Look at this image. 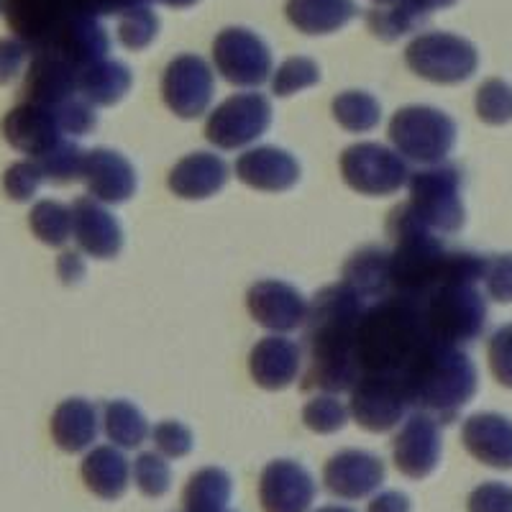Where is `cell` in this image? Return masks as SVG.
<instances>
[{
  "mask_svg": "<svg viewBox=\"0 0 512 512\" xmlns=\"http://www.w3.org/2000/svg\"><path fill=\"white\" fill-rule=\"evenodd\" d=\"M369 303L346 282L318 292L308 313L310 367L303 390L346 392L354 390L361 369L356 359V331Z\"/></svg>",
  "mask_w": 512,
  "mask_h": 512,
  "instance_id": "6da1fadb",
  "label": "cell"
},
{
  "mask_svg": "<svg viewBox=\"0 0 512 512\" xmlns=\"http://www.w3.org/2000/svg\"><path fill=\"white\" fill-rule=\"evenodd\" d=\"M436 341L425 323L423 305L387 295L369 305L356 331V359L361 374L400 379L425 346Z\"/></svg>",
  "mask_w": 512,
  "mask_h": 512,
  "instance_id": "7a4b0ae2",
  "label": "cell"
},
{
  "mask_svg": "<svg viewBox=\"0 0 512 512\" xmlns=\"http://www.w3.org/2000/svg\"><path fill=\"white\" fill-rule=\"evenodd\" d=\"M400 382L408 405L441 423H451L477 392V369L459 346L431 341L405 369Z\"/></svg>",
  "mask_w": 512,
  "mask_h": 512,
  "instance_id": "3957f363",
  "label": "cell"
},
{
  "mask_svg": "<svg viewBox=\"0 0 512 512\" xmlns=\"http://www.w3.org/2000/svg\"><path fill=\"white\" fill-rule=\"evenodd\" d=\"M423 315L431 336L441 344H472L487 326V300L474 282L446 280L428 295Z\"/></svg>",
  "mask_w": 512,
  "mask_h": 512,
  "instance_id": "277c9868",
  "label": "cell"
},
{
  "mask_svg": "<svg viewBox=\"0 0 512 512\" xmlns=\"http://www.w3.org/2000/svg\"><path fill=\"white\" fill-rule=\"evenodd\" d=\"M390 141L402 157L438 164L456 144V123L431 105H408L392 116Z\"/></svg>",
  "mask_w": 512,
  "mask_h": 512,
  "instance_id": "5b68a950",
  "label": "cell"
},
{
  "mask_svg": "<svg viewBox=\"0 0 512 512\" xmlns=\"http://www.w3.org/2000/svg\"><path fill=\"white\" fill-rule=\"evenodd\" d=\"M408 205L433 233H456L464 226L461 172L454 164H433L415 172Z\"/></svg>",
  "mask_w": 512,
  "mask_h": 512,
  "instance_id": "8992f818",
  "label": "cell"
},
{
  "mask_svg": "<svg viewBox=\"0 0 512 512\" xmlns=\"http://www.w3.org/2000/svg\"><path fill=\"white\" fill-rule=\"evenodd\" d=\"M405 62L423 80L456 85L474 75L479 57L472 41L443 31H428L410 41V47L405 49Z\"/></svg>",
  "mask_w": 512,
  "mask_h": 512,
  "instance_id": "52a82bcc",
  "label": "cell"
},
{
  "mask_svg": "<svg viewBox=\"0 0 512 512\" xmlns=\"http://www.w3.org/2000/svg\"><path fill=\"white\" fill-rule=\"evenodd\" d=\"M272 123V105L262 93H239L223 100L205 123V139L218 149H241Z\"/></svg>",
  "mask_w": 512,
  "mask_h": 512,
  "instance_id": "ba28073f",
  "label": "cell"
},
{
  "mask_svg": "<svg viewBox=\"0 0 512 512\" xmlns=\"http://www.w3.org/2000/svg\"><path fill=\"white\" fill-rule=\"evenodd\" d=\"M213 62L223 80L239 88H256L269 80L272 52L254 31L231 26L223 29L213 41Z\"/></svg>",
  "mask_w": 512,
  "mask_h": 512,
  "instance_id": "9c48e42d",
  "label": "cell"
},
{
  "mask_svg": "<svg viewBox=\"0 0 512 512\" xmlns=\"http://www.w3.org/2000/svg\"><path fill=\"white\" fill-rule=\"evenodd\" d=\"M341 175L361 195H392L408 182V164L382 144H354L341 154Z\"/></svg>",
  "mask_w": 512,
  "mask_h": 512,
  "instance_id": "30bf717a",
  "label": "cell"
},
{
  "mask_svg": "<svg viewBox=\"0 0 512 512\" xmlns=\"http://www.w3.org/2000/svg\"><path fill=\"white\" fill-rule=\"evenodd\" d=\"M213 90H216L213 70L198 54H182V57L172 59L164 72V103L180 118L203 116L213 100Z\"/></svg>",
  "mask_w": 512,
  "mask_h": 512,
  "instance_id": "8fae6325",
  "label": "cell"
},
{
  "mask_svg": "<svg viewBox=\"0 0 512 512\" xmlns=\"http://www.w3.org/2000/svg\"><path fill=\"white\" fill-rule=\"evenodd\" d=\"M408 397L400 379L361 374L351 390V415L361 428L372 433L392 431L405 415Z\"/></svg>",
  "mask_w": 512,
  "mask_h": 512,
  "instance_id": "7c38bea8",
  "label": "cell"
},
{
  "mask_svg": "<svg viewBox=\"0 0 512 512\" xmlns=\"http://www.w3.org/2000/svg\"><path fill=\"white\" fill-rule=\"evenodd\" d=\"M3 139L18 149V152L29 154L39 159L62 139V123L54 108L39 103H21L3 118Z\"/></svg>",
  "mask_w": 512,
  "mask_h": 512,
  "instance_id": "4fadbf2b",
  "label": "cell"
},
{
  "mask_svg": "<svg viewBox=\"0 0 512 512\" xmlns=\"http://www.w3.org/2000/svg\"><path fill=\"white\" fill-rule=\"evenodd\" d=\"M397 472L410 479H423L433 472L441 459V431L438 420L415 413L405 420L392 443Z\"/></svg>",
  "mask_w": 512,
  "mask_h": 512,
  "instance_id": "5bb4252c",
  "label": "cell"
},
{
  "mask_svg": "<svg viewBox=\"0 0 512 512\" xmlns=\"http://www.w3.org/2000/svg\"><path fill=\"white\" fill-rule=\"evenodd\" d=\"M251 318L269 331L287 333L300 328L308 320L310 305L305 297L287 282L264 280L256 282L246 295Z\"/></svg>",
  "mask_w": 512,
  "mask_h": 512,
  "instance_id": "9a60e30c",
  "label": "cell"
},
{
  "mask_svg": "<svg viewBox=\"0 0 512 512\" xmlns=\"http://www.w3.org/2000/svg\"><path fill=\"white\" fill-rule=\"evenodd\" d=\"M259 500L264 512H308L315 500V482L297 461H272L259 479Z\"/></svg>",
  "mask_w": 512,
  "mask_h": 512,
  "instance_id": "2e32d148",
  "label": "cell"
},
{
  "mask_svg": "<svg viewBox=\"0 0 512 512\" xmlns=\"http://www.w3.org/2000/svg\"><path fill=\"white\" fill-rule=\"evenodd\" d=\"M384 482V464L369 451L349 448L333 456L323 469V484L338 500H361Z\"/></svg>",
  "mask_w": 512,
  "mask_h": 512,
  "instance_id": "e0dca14e",
  "label": "cell"
},
{
  "mask_svg": "<svg viewBox=\"0 0 512 512\" xmlns=\"http://www.w3.org/2000/svg\"><path fill=\"white\" fill-rule=\"evenodd\" d=\"M80 93V70L54 52H39L26 70L24 95L29 103L59 108Z\"/></svg>",
  "mask_w": 512,
  "mask_h": 512,
  "instance_id": "ac0fdd59",
  "label": "cell"
},
{
  "mask_svg": "<svg viewBox=\"0 0 512 512\" xmlns=\"http://www.w3.org/2000/svg\"><path fill=\"white\" fill-rule=\"evenodd\" d=\"M236 177L264 192H285L300 180V164L277 146H256L236 159Z\"/></svg>",
  "mask_w": 512,
  "mask_h": 512,
  "instance_id": "d6986e66",
  "label": "cell"
},
{
  "mask_svg": "<svg viewBox=\"0 0 512 512\" xmlns=\"http://www.w3.org/2000/svg\"><path fill=\"white\" fill-rule=\"evenodd\" d=\"M466 451L492 469H512V420L497 413H477L461 428Z\"/></svg>",
  "mask_w": 512,
  "mask_h": 512,
  "instance_id": "ffe728a7",
  "label": "cell"
},
{
  "mask_svg": "<svg viewBox=\"0 0 512 512\" xmlns=\"http://www.w3.org/2000/svg\"><path fill=\"white\" fill-rule=\"evenodd\" d=\"M82 180L88 192L100 203H126L136 190V172L123 154L111 149H93L85 157Z\"/></svg>",
  "mask_w": 512,
  "mask_h": 512,
  "instance_id": "44dd1931",
  "label": "cell"
},
{
  "mask_svg": "<svg viewBox=\"0 0 512 512\" xmlns=\"http://www.w3.org/2000/svg\"><path fill=\"white\" fill-rule=\"evenodd\" d=\"M72 236L95 259H113L123 246L118 221L93 198H80L72 205Z\"/></svg>",
  "mask_w": 512,
  "mask_h": 512,
  "instance_id": "7402d4cb",
  "label": "cell"
},
{
  "mask_svg": "<svg viewBox=\"0 0 512 512\" xmlns=\"http://www.w3.org/2000/svg\"><path fill=\"white\" fill-rule=\"evenodd\" d=\"M251 377L264 390H285L300 372V346L290 338H262L249 354Z\"/></svg>",
  "mask_w": 512,
  "mask_h": 512,
  "instance_id": "603a6c76",
  "label": "cell"
},
{
  "mask_svg": "<svg viewBox=\"0 0 512 512\" xmlns=\"http://www.w3.org/2000/svg\"><path fill=\"white\" fill-rule=\"evenodd\" d=\"M108 47H111V39H108L98 18L90 16V13H75L70 24L59 31L49 52L64 57L82 72L90 64L105 59Z\"/></svg>",
  "mask_w": 512,
  "mask_h": 512,
  "instance_id": "cb8c5ba5",
  "label": "cell"
},
{
  "mask_svg": "<svg viewBox=\"0 0 512 512\" xmlns=\"http://www.w3.org/2000/svg\"><path fill=\"white\" fill-rule=\"evenodd\" d=\"M228 180V164L221 157L208 152H195L180 159L169 172V190L177 198L203 200L223 190Z\"/></svg>",
  "mask_w": 512,
  "mask_h": 512,
  "instance_id": "d4e9b609",
  "label": "cell"
},
{
  "mask_svg": "<svg viewBox=\"0 0 512 512\" xmlns=\"http://www.w3.org/2000/svg\"><path fill=\"white\" fill-rule=\"evenodd\" d=\"M344 282L359 292L369 305L392 295V259L379 246L356 251L344 264Z\"/></svg>",
  "mask_w": 512,
  "mask_h": 512,
  "instance_id": "484cf974",
  "label": "cell"
},
{
  "mask_svg": "<svg viewBox=\"0 0 512 512\" xmlns=\"http://www.w3.org/2000/svg\"><path fill=\"white\" fill-rule=\"evenodd\" d=\"M98 436V413L95 405L82 397L64 400L52 415V438L62 451L77 454L93 446Z\"/></svg>",
  "mask_w": 512,
  "mask_h": 512,
  "instance_id": "4316f807",
  "label": "cell"
},
{
  "mask_svg": "<svg viewBox=\"0 0 512 512\" xmlns=\"http://www.w3.org/2000/svg\"><path fill=\"white\" fill-rule=\"evenodd\" d=\"M128 477H131V466L126 456L116 451L113 446L93 448L85 461H82V479L85 487L98 495L100 500H118L128 489Z\"/></svg>",
  "mask_w": 512,
  "mask_h": 512,
  "instance_id": "83f0119b",
  "label": "cell"
},
{
  "mask_svg": "<svg viewBox=\"0 0 512 512\" xmlns=\"http://www.w3.org/2000/svg\"><path fill=\"white\" fill-rule=\"evenodd\" d=\"M287 21L303 34H331L356 16L354 0H287Z\"/></svg>",
  "mask_w": 512,
  "mask_h": 512,
  "instance_id": "f1b7e54d",
  "label": "cell"
},
{
  "mask_svg": "<svg viewBox=\"0 0 512 512\" xmlns=\"http://www.w3.org/2000/svg\"><path fill=\"white\" fill-rule=\"evenodd\" d=\"M131 88V70L116 59H100L80 72V93L93 105H113Z\"/></svg>",
  "mask_w": 512,
  "mask_h": 512,
  "instance_id": "f546056e",
  "label": "cell"
},
{
  "mask_svg": "<svg viewBox=\"0 0 512 512\" xmlns=\"http://www.w3.org/2000/svg\"><path fill=\"white\" fill-rule=\"evenodd\" d=\"M228 500H231V477L216 466L192 474L182 497L185 512H223Z\"/></svg>",
  "mask_w": 512,
  "mask_h": 512,
  "instance_id": "4dcf8cb0",
  "label": "cell"
},
{
  "mask_svg": "<svg viewBox=\"0 0 512 512\" xmlns=\"http://www.w3.org/2000/svg\"><path fill=\"white\" fill-rule=\"evenodd\" d=\"M105 436L121 448H136L149 436V423L136 405L126 400L105 402L103 408Z\"/></svg>",
  "mask_w": 512,
  "mask_h": 512,
  "instance_id": "1f68e13d",
  "label": "cell"
},
{
  "mask_svg": "<svg viewBox=\"0 0 512 512\" xmlns=\"http://www.w3.org/2000/svg\"><path fill=\"white\" fill-rule=\"evenodd\" d=\"M333 118L351 134H367L382 118V108L369 93L346 90L333 100Z\"/></svg>",
  "mask_w": 512,
  "mask_h": 512,
  "instance_id": "d6a6232c",
  "label": "cell"
},
{
  "mask_svg": "<svg viewBox=\"0 0 512 512\" xmlns=\"http://www.w3.org/2000/svg\"><path fill=\"white\" fill-rule=\"evenodd\" d=\"M29 226L39 241L49 246H62L72 236V208L57 200H39L31 208Z\"/></svg>",
  "mask_w": 512,
  "mask_h": 512,
  "instance_id": "836d02e7",
  "label": "cell"
},
{
  "mask_svg": "<svg viewBox=\"0 0 512 512\" xmlns=\"http://www.w3.org/2000/svg\"><path fill=\"white\" fill-rule=\"evenodd\" d=\"M425 21V16L420 11L410 6H374L367 13V26L374 36H379L382 41H395L400 36L410 34V31L420 29V24Z\"/></svg>",
  "mask_w": 512,
  "mask_h": 512,
  "instance_id": "e575fe53",
  "label": "cell"
},
{
  "mask_svg": "<svg viewBox=\"0 0 512 512\" xmlns=\"http://www.w3.org/2000/svg\"><path fill=\"white\" fill-rule=\"evenodd\" d=\"M85 157H88V152H82L77 144H72V141H59L52 152H47L44 157L36 159V162H39L41 172H44V180L64 185V182L82 180Z\"/></svg>",
  "mask_w": 512,
  "mask_h": 512,
  "instance_id": "d590c367",
  "label": "cell"
},
{
  "mask_svg": "<svg viewBox=\"0 0 512 512\" xmlns=\"http://www.w3.org/2000/svg\"><path fill=\"white\" fill-rule=\"evenodd\" d=\"M477 116L489 126L512 121V85L505 80H487L477 90Z\"/></svg>",
  "mask_w": 512,
  "mask_h": 512,
  "instance_id": "8d00e7d4",
  "label": "cell"
},
{
  "mask_svg": "<svg viewBox=\"0 0 512 512\" xmlns=\"http://www.w3.org/2000/svg\"><path fill=\"white\" fill-rule=\"evenodd\" d=\"M157 31H159L157 13L146 6L131 8V11L123 13L121 21H118V39H121L123 47L134 49V52L149 47V44L154 41V36H157Z\"/></svg>",
  "mask_w": 512,
  "mask_h": 512,
  "instance_id": "74e56055",
  "label": "cell"
},
{
  "mask_svg": "<svg viewBox=\"0 0 512 512\" xmlns=\"http://www.w3.org/2000/svg\"><path fill=\"white\" fill-rule=\"evenodd\" d=\"M320 80V70L318 64L308 57H290L287 62H282L277 67L272 77V90L274 95H292L297 90H305L310 85Z\"/></svg>",
  "mask_w": 512,
  "mask_h": 512,
  "instance_id": "f35d334b",
  "label": "cell"
},
{
  "mask_svg": "<svg viewBox=\"0 0 512 512\" xmlns=\"http://www.w3.org/2000/svg\"><path fill=\"white\" fill-rule=\"evenodd\" d=\"M349 420V410L331 395L313 397L303 408V423L308 425L313 433H336L341 431Z\"/></svg>",
  "mask_w": 512,
  "mask_h": 512,
  "instance_id": "ab89813d",
  "label": "cell"
},
{
  "mask_svg": "<svg viewBox=\"0 0 512 512\" xmlns=\"http://www.w3.org/2000/svg\"><path fill=\"white\" fill-rule=\"evenodd\" d=\"M134 482L139 487L141 495L146 497H162L169 489L172 474H169V464L159 454L149 451V454H139L134 461Z\"/></svg>",
  "mask_w": 512,
  "mask_h": 512,
  "instance_id": "60d3db41",
  "label": "cell"
},
{
  "mask_svg": "<svg viewBox=\"0 0 512 512\" xmlns=\"http://www.w3.org/2000/svg\"><path fill=\"white\" fill-rule=\"evenodd\" d=\"M41 182H44V172H41L36 159L34 162H16L3 175V190L16 203H26V200L34 198Z\"/></svg>",
  "mask_w": 512,
  "mask_h": 512,
  "instance_id": "b9f144b4",
  "label": "cell"
},
{
  "mask_svg": "<svg viewBox=\"0 0 512 512\" xmlns=\"http://www.w3.org/2000/svg\"><path fill=\"white\" fill-rule=\"evenodd\" d=\"M482 285L497 303H512V254H489Z\"/></svg>",
  "mask_w": 512,
  "mask_h": 512,
  "instance_id": "7bdbcfd3",
  "label": "cell"
},
{
  "mask_svg": "<svg viewBox=\"0 0 512 512\" xmlns=\"http://www.w3.org/2000/svg\"><path fill=\"white\" fill-rule=\"evenodd\" d=\"M152 438L159 454H164L167 459H182L192 451V433L177 420H164V423L154 425Z\"/></svg>",
  "mask_w": 512,
  "mask_h": 512,
  "instance_id": "ee69618b",
  "label": "cell"
},
{
  "mask_svg": "<svg viewBox=\"0 0 512 512\" xmlns=\"http://www.w3.org/2000/svg\"><path fill=\"white\" fill-rule=\"evenodd\" d=\"M489 367L497 382L512 390V323L502 326L489 338Z\"/></svg>",
  "mask_w": 512,
  "mask_h": 512,
  "instance_id": "f6af8a7d",
  "label": "cell"
},
{
  "mask_svg": "<svg viewBox=\"0 0 512 512\" xmlns=\"http://www.w3.org/2000/svg\"><path fill=\"white\" fill-rule=\"evenodd\" d=\"M59 116V123H62V131L64 134H72V136H85L90 134L98 123L95 118V108L93 103H88L85 98H72L67 103H62L59 108H54Z\"/></svg>",
  "mask_w": 512,
  "mask_h": 512,
  "instance_id": "bcb514c9",
  "label": "cell"
},
{
  "mask_svg": "<svg viewBox=\"0 0 512 512\" xmlns=\"http://www.w3.org/2000/svg\"><path fill=\"white\" fill-rule=\"evenodd\" d=\"M469 512H512V487L487 482L469 495Z\"/></svg>",
  "mask_w": 512,
  "mask_h": 512,
  "instance_id": "7dc6e473",
  "label": "cell"
},
{
  "mask_svg": "<svg viewBox=\"0 0 512 512\" xmlns=\"http://www.w3.org/2000/svg\"><path fill=\"white\" fill-rule=\"evenodd\" d=\"M29 52L31 49L21 39H0V85H8L13 77H18Z\"/></svg>",
  "mask_w": 512,
  "mask_h": 512,
  "instance_id": "c3c4849f",
  "label": "cell"
},
{
  "mask_svg": "<svg viewBox=\"0 0 512 512\" xmlns=\"http://www.w3.org/2000/svg\"><path fill=\"white\" fill-rule=\"evenodd\" d=\"M57 274L62 277L64 285H77L85 277V262L77 251H64L57 259Z\"/></svg>",
  "mask_w": 512,
  "mask_h": 512,
  "instance_id": "681fc988",
  "label": "cell"
},
{
  "mask_svg": "<svg viewBox=\"0 0 512 512\" xmlns=\"http://www.w3.org/2000/svg\"><path fill=\"white\" fill-rule=\"evenodd\" d=\"M367 512H410V497L402 492H379Z\"/></svg>",
  "mask_w": 512,
  "mask_h": 512,
  "instance_id": "f907efd6",
  "label": "cell"
},
{
  "mask_svg": "<svg viewBox=\"0 0 512 512\" xmlns=\"http://www.w3.org/2000/svg\"><path fill=\"white\" fill-rule=\"evenodd\" d=\"M374 3H377V6H395V3H400V6L415 8V11H420L428 18L433 11H438V8L454 6L456 0H374Z\"/></svg>",
  "mask_w": 512,
  "mask_h": 512,
  "instance_id": "816d5d0a",
  "label": "cell"
},
{
  "mask_svg": "<svg viewBox=\"0 0 512 512\" xmlns=\"http://www.w3.org/2000/svg\"><path fill=\"white\" fill-rule=\"evenodd\" d=\"M159 3H164V6H169V8H190V6H195L198 0H159Z\"/></svg>",
  "mask_w": 512,
  "mask_h": 512,
  "instance_id": "f5cc1de1",
  "label": "cell"
},
{
  "mask_svg": "<svg viewBox=\"0 0 512 512\" xmlns=\"http://www.w3.org/2000/svg\"><path fill=\"white\" fill-rule=\"evenodd\" d=\"M318 512H354L351 507H338V505H328V507H320Z\"/></svg>",
  "mask_w": 512,
  "mask_h": 512,
  "instance_id": "db71d44e",
  "label": "cell"
},
{
  "mask_svg": "<svg viewBox=\"0 0 512 512\" xmlns=\"http://www.w3.org/2000/svg\"><path fill=\"white\" fill-rule=\"evenodd\" d=\"M3 8H6V0H0V11H3Z\"/></svg>",
  "mask_w": 512,
  "mask_h": 512,
  "instance_id": "11a10c76",
  "label": "cell"
},
{
  "mask_svg": "<svg viewBox=\"0 0 512 512\" xmlns=\"http://www.w3.org/2000/svg\"><path fill=\"white\" fill-rule=\"evenodd\" d=\"M223 512H226V510H223Z\"/></svg>",
  "mask_w": 512,
  "mask_h": 512,
  "instance_id": "9f6ffc18",
  "label": "cell"
}]
</instances>
